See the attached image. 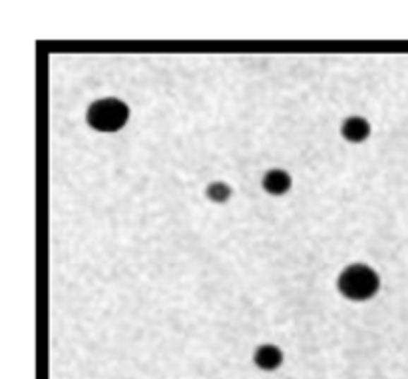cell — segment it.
I'll use <instances>...</instances> for the list:
<instances>
[{"instance_id":"cell-1","label":"cell","mask_w":408,"mask_h":379,"mask_svg":"<svg viewBox=\"0 0 408 379\" xmlns=\"http://www.w3.org/2000/svg\"><path fill=\"white\" fill-rule=\"evenodd\" d=\"M337 286L344 298L354 301H364L375 298V293L380 288V278L375 269L364 264H353L341 272L337 279Z\"/></svg>"},{"instance_id":"cell-2","label":"cell","mask_w":408,"mask_h":379,"mask_svg":"<svg viewBox=\"0 0 408 379\" xmlns=\"http://www.w3.org/2000/svg\"><path fill=\"white\" fill-rule=\"evenodd\" d=\"M130 118V108L120 98H100L92 102L86 114L88 124L98 132H118Z\"/></svg>"},{"instance_id":"cell-3","label":"cell","mask_w":408,"mask_h":379,"mask_svg":"<svg viewBox=\"0 0 408 379\" xmlns=\"http://www.w3.org/2000/svg\"><path fill=\"white\" fill-rule=\"evenodd\" d=\"M341 134L349 142H363L371 136V124L363 116H351L342 122Z\"/></svg>"},{"instance_id":"cell-4","label":"cell","mask_w":408,"mask_h":379,"mask_svg":"<svg viewBox=\"0 0 408 379\" xmlns=\"http://www.w3.org/2000/svg\"><path fill=\"white\" fill-rule=\"evenodd\" d=\"M253 361L257 368L265 369V371H273V369H277L283 363V351L277 346L267 344V346H261L255 349Z\"/></svg>"},{"instance_id":"cell-5","label":"cell","mask_w":408,"mask_h":379,"mask_svg":"<svg viewBox=\"0 0 408 379\" xmlns=\"http://www.w3.org/2000/svg\"><path fill=\"white\" fill-rule=\"evenodd\" d=\"M291 176L283 170H269L263 178V188L267 194H273V196H283L291 190Z\"/></svg>"},{"instance_id":"cell-6","label":"cell","mask_w":408,"mask_h":379,"mask_svg":"<svg viewBox=\"0 0 408 379\" xmlns=\"http://www.w3.org/2000/svg\"><path fill=\"white\" fill-rule=\"evenodd\" d=\"M205 196L210 198L211 202H217V204H223L232 198V188L225 184V182H213L205 190Z\"/></svg>"}]
</instances>
